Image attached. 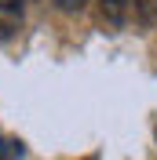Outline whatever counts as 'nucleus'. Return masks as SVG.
I'll use <instances>...</instances> for the list:
<instances>
[{"mask_svg": "<svg viewBox=\"0 0 157 160\" xmlns=\"http://www.w3.org/2000/svg\"><path fill=\"white\" fill-rule=\"evenodd\" d=\"M22 0H0V40L15 37L22 29Z\"/></svg>", "mask_w": 157, "mask_h": 160, "instance_id": "nucleus-1", "label": "nucleus"}, {"mask_svg": "<svg viewBox=\"0 0 157 160\" xmlns=\"http://www.w3.org/2000/svg\"><path fill=\"white\" fill-rule=\"evenodd\" d=\"M62 11H77V8H84V0H55Z\"/></svg>", "mask_w": 157, "mask_h": 160, "instance_id": "nucleus-2", "label": "nucleus"}, {"mask_svg": "<svg viewBox=\"0 0 157 160\" xmlns=\"http://www.w3.org/2000/svg\"><path fill=\"white\" fill-rule=\"evenodd\" d=\"M106 4H110L113 11H121V8H124V0H106Z\"/></svg>", "mask_w": 157, "mask_h": 160, "instance_id": "nucleus-3", "label": "nucleus"}]
</instances>
